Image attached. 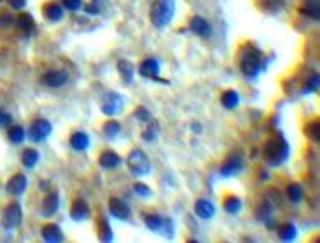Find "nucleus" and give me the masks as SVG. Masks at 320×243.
<instances>
[{
	"label": "nucleus",
	"mask_w": 320,
	"mask_h": 243,
	"mask_svg": "<svg viewBox=\"0 0 320 243\" xmlns=\"http://www.w3.org/2000/svg\"><path fill=\"white\" fill-rule=\"evenodd\" d=\"M289 142L285 140L282 133H275L264 145V157L271 166L284 165L287 157H289Z\"/></svg>",
	"instance_id": "nucleus-1"
},
{
	"label": "nucleus",
	"mask_w": 320,
	"mask_h": 243,
	"mask_svg": "<svg viewBox=\"0 0 320 243\" xmlns=\"http://www.w3.org/2000/svg\"><path fill=\"white\" fill-rule=\"evenodd\" d=\"M268 61L261 60V51L252 46H245L240 54V70L241 74L249 79H255L259 72L266 67Z\"/></svg>",
	"instance_id": "nucleus-2"
},
{
	"label": "nucleus",
	"mask_w": 320,
	"mask_h": 243,
	"mask_svg": "<svg viewBox=\"0 0 320 243\" xmlns=\"http://www.w3.org/2000/svg\"><path fill=\"white\" fill-rule=\"evenodd\" d=\"M175 14V0H154L151 5V23L154 28H165Z\"/></svg>",
	"instance_id": "nucleus-3"
},
{
	"label": "nucleus",
	"mask_w": 320,
	"mask_h": 243,
	"mask_svg": "<svg viewBox=\"0 0 320 243\" xmlns=\"http://www.w3.org/2000/svg\"><path fill=\"white\" fill-rule=\"evenodd\" d=\"M128 168L135 177H144V175L151 174V163L149 157L145 156V152L140 149H133L130 154H128Z\"/></svg>",
	"instance_id": "nucleus-4"
},
{
	"label": "nucleus",
	"mask_w": 320,
	"mask_h": 243,
	"mask_svg": "<svg viewBox=\"0 0 320 243\" xmlns=\"http://www.w3.org/2000/svg\"><path fill=\"white\" fill-rule=\"evenodd\" d=\"M21 221H23L21 205L16 203V201L7 205V208H5L4 213H2V226H4V229H7V231L16 229V227L21 224Z\"/></svg>",
	"instance_id": "nucleus-5"
},
{
	"label": "nucleus",
	"mask_w": 320,
	"mask_h": 243,
	"mask_svg": "<svg viewBox=\"0 0 320 243\" xmlns=\"http://www.w3.org/2000/svg\"><path fill=\"white\" fill-rule=\"evenodd\" d=\"M124 100L123 96H119L114 91H107L105 95L101 96V112L105 116H114V114L123 110Z\"/></svg>",
	"instance_id": "nucleus-6"
},
{
	"label": "nucleus",
	"mask_w": 320,
	"mask_h": 243,
	"mask_svg": "<svg viewBox=\"0 0 320 243\" xmlns=\"http://www.w3.org/2000/svg\"><path fill=\"white\" fill-rule=\"evenodd\" d=\"M51 131H53L51 122L46 121V119H37V121L32 122V126L28 128V139L35 143L44 142L49 135H51Z\"/></svg>",
	"instance_id": "nucleus-7"
},
{
	"label": "nucleus",
	"mask_w": 320,
	"mask_h": 243,
	"mask_svg": "<svg viewBox=\"0 0 320 243\" xmlns=\"http://www.w3.org/2000/svg\"><path fill=\"white\" fill-rule=\"evenodd\" d=\"M138 72H140L142 77L145 79H152V81H158V83H167L168 81H165V79H159V61L156 60V58H147V60H144L140 63V69H138Z\"/></svg>",
	"instance_id": "nucleus-8"
},
{
	"label": "nucleus",
	"mask_w": 320,
	"mask_h": 243,
	"mask_svg": "<svg viewBox=\"0 0 320 243\" xmlns=\"http://www.w3.org/2000/svg\"><path fill=\"white\" fill-rule=\"evenodd\" d=\"M27 187H28L27 175L16 174V175H13V177L9 178V182L5 184V191L9 192V194H13V196H21L23 192L27 191Z\"/></svg>",
	"instance_id": "nucleus-9"
},
{
	"label": "nucleus",
	"mask_w": 320,
	"mask_h": 243,
	"mask_svg": "<svg viewBox=\"0 0 320 243\" xmlns=\"http://www.w3.org/2000/svg\"><path fill=\"white\" fill-rule=\"evenodd\" d=\"M109 212L112 217L119 219V221H126L130 219V207L126 201L119 200V198H110L109 200Z\"/></svg>",
	"instance_id": "nucleus-10"
},
{
	"label": "nucleus",
	"mask_w": 320,
	"mask_h": 243,
	"mask_svg": "<svg viewBox=\"0 0 320 243\" xmlns=\"http://www.w3.org/2000/svg\"><path fill=\"white\" fill-rule=\"evenodd\" d=\"M241 168H243V159H241L238 154H233V156H229L228 159L222 163L219 174L222 175V177H233V175H236L238 172H241Z\"/></svg>",
	"instance_id": "nucleus-11"
},
{
	"label": "nucleus",
	"mask_w": 320,
	"mask_h": 243,
	"mask_svg": "<svg viewBox=\"0 0 320 243\" xmlns=\"http://www.w3.org/2000/svg\"><path fill=\"white\" fill-rule=\"evenodd\" d=\"M68 81V72L67 70H51L42 77V83L48 87H62Z\"/></svg>",
	"instance_id": "nucleus-12"
},
{
	"label": "nucleus",
	"mask_w": 320,
	"mask_h": 243,
	"mask_svg": "<svg viewBox=\"0 0 320 243\" xmlns=\"http://www.w3.org/2000/svg\"><path fill=\"white\" fill-rule=\"evenodd\" d=\"M189 28H191V32H193V34L200 35V37H203V39H208V37L212 35L210 23L206 21L205 17H202V16H193V17H191Z\"/></svg>",
	"instance_id": "nucleus-13"
},
{
	"label": "nucleus",
	"mask_w": 320,
	"mask_h": 243,
	"mask_svg": "<svg viewBox=\"0 0 320 243\" xmlns=\"http://www.w3.org/2000/svg\"><path fill=\"white\" fill-rule=\"evenodd\" d=\"M60 208V196L58 192H49L42 201V215L44 217H53Z\"/></svg>",
	"instance_id": "nucleus-14"
},
{
	"label": "nucleus",
	"mask_w": 320,
	"mask_h": 243,
	"mask_svg": "<svg viewBox=\"0 0 320 243\" xmlns=\"http://www.w3.org/2000/svg\"><path fill=\"white\" fill-rule=\"evenodd\" d=\"M42 238L48 243H58L62 242V240H65V236H63V231L60 229L58 224H46L42 227Z\"/></svg>",
	"instance_id": "nucleus-15"
},
{
	"label": "nucleus",
	"mask_w": 320,
	"mask_h": 243,
	"mask_svg": "<svg viewBox=\"0 0 320 243\" xmlns=\"http://www.w3.org/2000/svg\"><path fill=\"white\" fill-rule=\"evenodd\" d=\"M44 17L48 19V21L51 23H58V21H62V17H63V5L62 4H58V2H49V4L44 5Z\"/></svg>",
	"instance_id": "nucleus-16"
},
{
	"label": "nucleus",
	"mask_w": 320,
	"mask_h": 243,
	"mask_svg": "<svg viewBox=\"0 0 320 243\" xmlns=\"http://www.w3.org/2000/svg\"><path fill=\"white\" fill-rule=\"evenodd\" d=\"M70 217L77 222H83L89 217V207L84 200H75L70 208Z\"/></svg>",
	"instance_id": "nucleus-17"
},
{
	"label": "nucleus",
	"mask_w": 320,
	"mask_h": 243,
	"mask_svg": "<svg viewBox=\"0 0 320 243\" xmlns=\"http://www.w3.org/2000/svg\"><path fill=\"white\" fill-rule=\"evenodd\" d=\"M194 213H196L200 219H203V221H208V219L214 217L215 207L212 205V201H208V200H198L196 205H194Z\"/></svg>",
	"instance_id": "nucleus-18"
},
{
	"label": "nucleus",
	"mask_w": 320,
	"mask_h": 243,
	"mask_svg": "<svg viewBox=\"0 0 320 243\" xmlns=\"http://www.w3.org/2000/svg\"><path fill=\"white\" fill-rule=\"evenodd\" d=\"M118 70H119L121 79H123V83L126 84V86H130V84L133 83V77H135V69H133L132 63L128 60H119Z\"/></svg>",
	"instance_id": "nucleus-19"
},
{
	"label": "nucleus",
	"mask_w": 320,
	"mask_h": 243,
	"mask_svg": "<svg viewBox=\"0 0 320 243\" xmlns=\"http://www.w3.org/2000/svg\"><path fill=\"white\" fill-rule=\"evenodd\" d=\"M121 163H123V159H121V156L116 154V152H112V151L101 152V156H100V166L101 168H105V170L118 168Z\"/></svg>",
	"instance_id": "nucleus-20"
},
{
	"label": "nucleus",
	"mask_w": 320,
	"mask_h": 243,
	"mask_svg": "<svg viewBox=\"0 0 320 243\" xmlns=\"http://www.w3.org/2000/svg\"><path fill=\"white\" fill-rule=\"evenodd\" d=\"M276 233H278V238L282 242H292L298 236V229H296L292 222H285L282 226H276Z\"/></svg>",
	"instance_id": "nucleus-21"
},
{
	"label": "nucleus",
	"mask_w": 320,
	"mask_h": 243,
	"mask_svg": "<svg viewBox=\"0 0 320 243\" xmlns=\"http://www.w3.org/2000/svg\"><path fill=\"white\" fill-rule=\"evenodd\" d=\"M70 145L74 151H86L89 147V137L84 131H75L74 135L70 137Z\"/></svg>",
	"instance_id": "nucleus-22"
},
{
	"label": "nucleus",
	"mask_w": 320,
	"mask_h": 243,
	"mask_svg": "<svg viewBox=\"0 0 320 243\" xmlns=\"http://www.w3.org/2000/svg\"><path fill=\"white\" fill-rule=\"evenodd\" d=\"M299 13L308 16L310 19L319 21L320 13H319V0H304V4L299 7Z\"/></svg>",
	"instance_id": "nucleus-23"
},
{
	"label": "nucleus",
	"mask_w": 320,
	"mask_h": 243,
	"mask_svg": "<svg viewBox=\"0 0 320 243\" xmlns=\"http://www.w3.org/2000/svg\"><path fill=\"white\" fill-rule=\"evenodd\" d=\"M16 25H18V28L23 34H27V35H30L32 32H34V28H35V21H34L32 14H28V13L19 14L18 19H16Z\"/></svg>",
	"instance_id": "nucleus-24"
},
{
	"label": "nucleus",
	"mask_w": 320,
	"mask_h": 243,
	"mask_svg": "<svg viewBox=\"0 0 320 243\" xmlns=\"http://www.w3.org/2000/svg\"><path fill=\"white\" fill-rule=\"evenodd\" d=\"M273 208H275V205L268 200V198H263V201L259 203L257 210H255V217H257V221H261V222L266 221V219L273 213Z\"/></svg>",
	"instance_id": "nucleus-25"
},
{
	"label": "nucleus",
	"mask_w": 320,
	"mask_h": 243,
	"mask_svg": "<svg viewBox=\"0 0 320 243\" xmlns=\"http://www.w3.org/2000/svg\"><path fill=\"white\" fill-rule=\"evenodd\" d=\"M145 124H147V128L142 131V139H144L145 142H154V140H156V137L159 135L158 121H156V119H151V121H147Z\"/></svg>",
	"instance_id": "nucleus-26"
},
{
	"label": "nucleus",
	"mask_w": 320,
	"mask_h": 243,
	"mask_svg": "<svg viewBox=\"0 0 320 243\" xmlns=\"http://www.w3.org/2000/svg\"><path fill=\"white\" fill-rule=\"evenodd\" d=\"M163 219L165 217H161V215H158V213H147V215L144 217V222L151 231H154V233H161Z\"/></svg>",
	"instance_id": "nucleus-27"
},
{
	"label": "nucleus",
	"mask_w": 320,
	"mask_h": 243,
	"mask_svg": "<svg viewBox=\"0 0 320 243\" xmlns=\"http://www.w3.org/2000/svg\"><path fill=\"white\" fill-rule=\"evenodd\" d=\"M220 104H222V107H226V109L233 110V109H236L238 104H240V96H238L236 91L229 89V91H226L220 96Z\"/></svg>",
	"instance_id": "nucleus-28"
},
{
	"label": "nucleus",
	"mask_w": 320,
	"mask_h": 243,
	"mask_svg": "<svg viewBox=\"0 0 320 243\" xmlns=\"http://www.w3.org/2000/svg\"><path fill=\"white\" fill-rule=\"evenodd\" d=\"M39 159H40V156L35 149H27L21 156V163L25 168H34V166L39 163Z\"/></svg>",
	"instance_id": "nucleus-29"
},
{
	"label": "nucleus",
	"mask_w": 320,
	"mask_h": 243,
	"mask_svg": "<svg viewBox=\"0 0 320 243\" xmlns=\"http://www.w3.org/2000/svg\"><path fill=\"white\" fill-rule=\"evenodd\" d=\"M224 210H226L229 215H236V213H240L241 200L240 198H236V196H228V198L224 200Z\"/></svg>",
	"instance_id": "nucleus-30"
},
{
	"label": "nucleus",
	"mask_w": 320,
	"mask_h": 243,
	"mask_svg": "<svg viewBox=\"0 0 320 243\" xmlns=\"http://www.w3.org/2000/svg\"><path fill=\"white\" fill-rule=\"evenodd\" d=\"M7 137H9V140L13 143H21L23 140L27 139V131H25V128L19 124H14L9 128V131H7Z\"/></svg>",
	"instance_id": "nucleus-31"
},
{
	"label": "nucleus",
	"mask_w": 320,
	"mask_h": 243,
	"mask_svg": "<svg viewBox=\"0 0 320 243\" xmlns=\"http://www.w3.org/2000/svg\"><path fill=\"white\" fill-rule=\"evenodd\" d=\"M257 4L266 13H278L284 7V0H257Z\"/></svg>",
	"instance_id": "nucleus-32"
},
{
	"label": "nucleus",
	"mask_w": 320,
	"mask_h": 243,
	"mask_svg": "<svg viewBox=\"0 0 320 243\" xmlns=\"http://www.w3.org/2000/svg\"><path fill=\"white\" fill-rule=\"evenodd\" d=\"M121 133V124H119V121H109L103 124V137L109 140L116 139L118 135Z\"/></svg>",
	"instance_id": "nucleus-33"
},
{
	"label": "nucleus",
	"mask_w": 320,
	"mask_h": 243,
	"mask_svg": "<svg viewBox=\"0 0 320 243\" xmlns=\"http://www.w3.org/2000/svg\"><path fill=\"white\" fill-rule=\"evenodd\" d=\"M287 196H289V200L292 203H299L303 200V187L299 184H290L287 187Z\"/></svg>",
	"instance_id": "nucleus-34"
},
{
	"label": "nucleus",
	"mask_w": 320,
	"mask_h": 243,
	"mask_svg": "<svg viewBox=\"0 0 320 243\" xmlns=\"http://www.w3.org/2000/svg\"><path fill=\"white\" fill-rule=\"evenodd\" d=\"M306 135L310 137L311 140H315V142H319V139H320V121L319 119H315V121H311V122H308V126H306Z\"/></svg>",
	"instance_id": "nucleus-35"
},
{
	"label": "nucleus",
	"mask_w": 320,
	"mask_h": 243,
	"mask_svg": "<svg viewBox=\"0 0 320 243\" xmlns=\"http://www.w3.org/2000/svg\"><path fill=\"white\" fill-rule=\"evenodd\" d=\"M100 240L101 242H112L114 240V236H112V229H110L109 222L105 221V219H101L100 222Z\"/></svg>",
	"instance_id": "nucleus-36"
},
{
	"label": "nucleus",
	"mask_w": 320,
	"mask_h": 243,
	"mask_svg": "<svg viewBox=\"0 0 320 243\" xmlns=\"http://www.w3.org/2000/svg\"><path fill=\"white\" fill-rule=\"evenodd\" d=\"M320 87V77L319 74H313L310 79H308V84H306V91L308 93H317Z\"/></svg>",
	"instance_id": "nucleus-37"
},
{
	"label": "nucleus",
	"mask_w": 320,
	"mask_h": 243,
	"mask_svg": "<svg viewBox=\"0 0 320 243\" xmlns=\"http://www.w3.org/2000/svg\"><path fill=\"white\" fill-rule=\"evenodd\" d=\"M133 191H135L136 196H140V198H147V196H151V187L145 186V184H142V182H136L135 186H133Z\"/></svg>",
	"instance_id": "nucleus-38"
},
{
	"label": "nucleus",
	"mask_w": 320,
	"mask_h": 243,
	"mask_svg": "<svg viewBox=\"0 0 320 243\" xmlns=\"http://www.w3.org/2000/svg\"><path fill=\"white\" fill-rule=\"evenodd\" d=\"M173 231H175L173 221H171L170 217L163 219V229H161V233H165V235H167V238H171V236H173Z\"/></svg>",
	"instance_id": "nucleus-39"
},
{
	"label": "nucleus",
	"mask_w": 320,
	"mask_h": 243,
	"mask_svg": "<svg viewBox=\"0 0 320 243\" xmlns=\"http://www.w3.org/2000/svg\"><path fill=\"white\" fill-rule=\"evenodd\" d=\"M133 116H135V119L136 121H140V122H147V121H151V114H149V110L145 109V107H138V109L135 110V114H133Z\"/></svg>",
	"instance_id": "nucleus-40"
},
{
	"label": "nucleus",
	"mask_w": 320,
	"mask_h": 243,
	"mask_svg": "<svg viewBox=\"0 0 320 243\" xmlns=\"http://www.w3.org/2000/svg\"><path fill=\"white\" fill-rule=\"evenodd\" d=\"M63 7L72 11V13H75V11H79V9L83 7V2H81V0H63Z\"/></svg>",
	"instance_id": "nucleus-41"
},
{
	"label": "nucleus",
	"mask_w": 320,
	"mask_h": 243,
	"mask_svg": "<svg viewBox=\"0 0 320 243\" xmlns=\"http://www.w3.org/2000/svg\"><path fill=\"white\" fill-rule=\"evenodd\" d=\"M11 121H13L11 114L7 112V110H4L2 107H0V128H4V126L11 124Z\"/></svg>",
	"instance_id": "nucleus-42"
},
{
	"label": "nucleus",
	"mask_w": 320,
	"mask_h": 243,
	"mask_svg": "<svg viewBox=\"0 0 320 243\" xmlns=\"http://www.w3.org/2000/svg\"><path fill=\"white\" fill-rule=\"evenodd\" d=\"M13 25V16L7 13L0 14V26H11Z\"/></svg>",
	"instance_id": "nucleus-43"
},
{
	"label": "nucleus",
	"mask_w": 320,
	"mask_h": 243,
	"mask_svg": "<svg viewBox=\"0 0 320 243\" xmlns=\"http://www.w3.org/2000/svg\"><path fill=\"white\" fill-rule=\"evenodd\" d=\"M86 13L91 14V16H97V14H100V5L95 4V2H93V4H88L86 5Z\"/></svg>",
	"instance_id": "nucleus-44"
},
{
	"label": "nucleus",
	"mask_w": 320,
	"mask_h": 243,
	"mask_svg": "<svg viewBox=\"0 0 320 243\" xmlns=\"http://www.w3.org/2000/svg\"><path fill=\"white\" fill-rule=\"evenodd\" d=\"M7 4L13 9H23L27 5V0H7Z\"/></svg>",
	"instance_id": "nucleus-45"
},
{
	"label": "nucleus",
	"mask_w": 320,
	"mask_h": 243,
	"mask_svg": "<svg viewBox=\"0 0 320 243\" xmlns=\"http://www.w3.org/2000/svg\"><path fill=\"white\" fill-rule=\"evenodd\" d=\"M191 130H193L194 133H200V131H202V126H200V122H193V124H191Z\"/></svg>",
	"instance_id": "nucleus-46"
},
{
	"label": "nucleus",
	"mask_w": 320,
	"mask_h": 243,
	"mask_svg": "<svg viewBox=\"0 0 320 243\" xmlns=\"http://www.w3.org/2000/svg\"><path fill=\"white\" fill-rule=\"evenodd\" d=\"M48 186H49L48 182H40V189H42V191H44V189H46V187H48Z\"/></svg>",
	"instance_id": "nucleus-47"
},
{
	"label": "nucleus",
	"mask_w": 320,
	"mask_h": 243,
	"mask_svg": "<svg viewBox=\"0 0 320 243\" xmlns=\"http://www.w3.org/2000/svg\"><path fill=\"white\" fill-rule=\"evenodd\" d=\"M93 2H95V4H98V5H100L101 2H105V0H93Z\"/></svg>",
	"instance_id": "nucleus-48"
}]
</instances>
